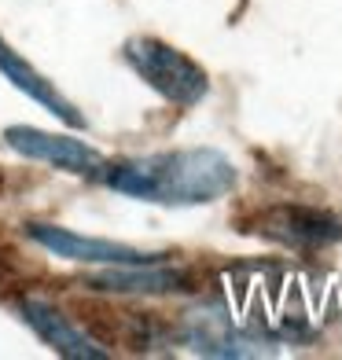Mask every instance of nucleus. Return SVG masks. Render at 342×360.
I'll return each instance as SVG.
<instances>
[{"mask_svg":"<svg viewBox=\"0 0 342 360\" xmlns=\"http://www.w3.org/2000/svg\"><path fill=\"white\" fill-rule=\"evenodd\" d=\"M107 188L158 206H203L236 188V166L214 147H184L133 158L103 173Z\"/></svg>","mask_w":342,"mask_h":360,"instance_id":"obj_1","label":"nucleus"},{"mask_svg":"<svg viewBox=\"0 0 342 360\" xmlns=\"http://www.w3.org/2000/svg\"><path fill=\"white\" fill-rule=\"evenodd\" d=\"M122 56L133 67V74L148 89H155L162 100H170L177 107H195L206 100L210 77L181 48H173L158 37H129L122 44Z\"/></svg>","mask_w":342,"mask_h":360,"instance_id":"obj_2","label":"nucleus"},{"mask_svg":"<svg viewBox=\"0 0 342 360\" xmlns=\"http://www.w3.org/2000/svg\"><path fill=\"white\" fill-rule=\"evenodd\" d=\"M4 143L15 155L48 162V166L74 173V176H103V169H107L103 155L92 143L74 140V136H59V133H44V129H34V125H8Z\"/></svg>","mask_w":342,"mask_h":360,"instance_id":"obj_3","label":"nucleus"},{"mask_svg":"<svg viewBox=\"0 0 342 360\" xmlns=\"http://www.w3.org/2000/svg\"><path fill=\"white\" fill-rule=\"evenodd\" d=\"M254 232L291 250H324L342 239V221L313 206H272L258 214Z\"/></svg>","mask_w":342,"mask_h":360,"instance_id":"obj_4","label":"nucleus"},{"mask_svg":"<svg viewBox=\"0 0 342 360\" xmlns=\"http://www.w3.org/2000/svg\"><path fill=\"white\" fill-rule=\"evenodd\" d=\"M26 236L48 254L63 261H77V265H144V261H155V254L133 250L125 243L77 236L70 228H56V224H26Z\"/></svg>","mask_w":342,"mask_h":360,"instance_id":"obj_5","label":"nucleus"},{"mask_svg":"<svg viewBox=\"0 0 342 360\" xmlns=\"http://www.w3.org/2000/svg\"><path fill=\"white\" fill-rule=\"evenodd\" d=\"M23 320L34 327L37 338L44 342L48 349H56L59 356H70V360H107L110 356L96 338H89L85 331H77L59 309L44 305V302H23Z\"/></svg>","mask_w":342,"mask_h":360,"instance_id":"obj_6","label":"nucleus"},{"mask_svg":"<svg viewBox=\"0 0 342 360\" xmlns=\"http://www.w3.org/2000/svg\"><path fill=\"white\" fill-rule=\"evenodd\" d=\"M0 74H4V77L11 81V85L19 89V92H26L30 100H37L41 107L52 110L56 118H63L67 125H74V129L85 125V118L77 114V107H74V103L67 100V96H63V92L56 89V81H48L41 70L30 67V63H26L19 52H15V48H11L4 37H0Z\"/></svg>","mask_w":342,"mask_h":360,"instance_id":"obj_7","label":"nucleus"},{"mask_svg":"<svg viewBox=\"0 0 342 360\" xmlns=\"http://www.w3.org/2000/svg\"><path fill=\"white\" fill-rule=\"evenodd\" d=\"M181 283H184V272L158 269L155 261H144V265H107V272L92 280V287L114 290V294H166V290H181Z\"/></svg>","mask_w":342,"mask_h":360,"instance_id":"obj_8","label":"nucleus"}]
</instances>
